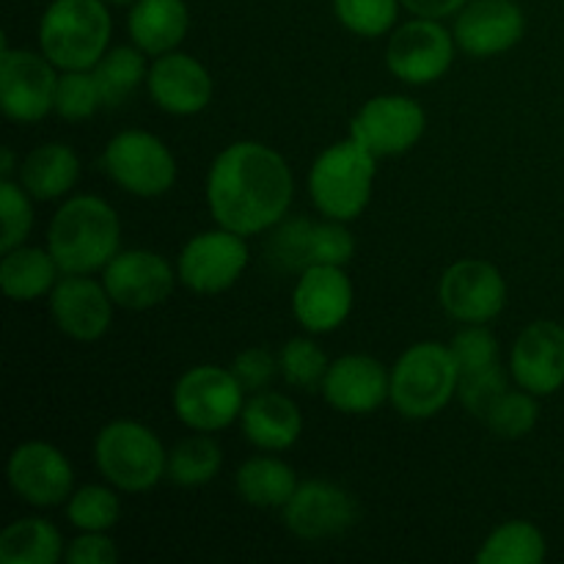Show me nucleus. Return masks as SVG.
I'll return each instance as SVG.
<instances>
[{"instance_id":"1","label":"nucleus","mask_w":564,"mask_h":564,"mask_svg":"<svg viewBox=\"0 0 564 564\" xmlns=\"http://www.w3.org/2000/svg\"><path fill=\"white\" fill-rule=\"evenodd\" d=\"M295 182L286 160L259 141H237L213 160L207 204L215 224L253 237L286 218Z\"/></svg>"},{"instance_id":"2","label":"nucleus","mask_w":564,"mask_h":564,"mask_svg":"<svg viewBox=\"0 0 564 564\" xmlns=\"http://www.w3.org/2000/svg\"><path fill=\"white\" fill-rule=\"evenodd\" d=\"M121 224L116 209L97 196H75L61 204L47 235L61 273L91 275L119 253Z\"/></svg>"},{"instance_id":"3","label":"nucleus","mask_w":564,"mask_h":564,"mask_svg":"<svg viewBox=\"0 0 564 564\" xmlns=\"http://www.w3.org/2000/svg\"><path fill=\"white\" fill-rule=\"evenodd\" d=\"M105 0H53L39 22V47L58 69H94L110 44Z\"/></svg>"},{"instance_id":"4","label":"nucleus","mask_w":564,"mask_h":564,"mask_svg":"<svg viewBox=\"0 0 564 564\" xmlns=\"http://www.w3.org/2000/svg\"><path fill=\"white\" fill-rule=\"evenodd\" d=\"M375 160L352 135L325 149L308 174L314 207L330 220H356L372 198Z\"/></svg>"},{"instance_id":"5","label":"nucleus","mask_w":564,"mask_h":564,"mask_svg":"<svg viewBox=\"0 0 564 564\" xmlns=\"http://www.w3.org/2000/svg\"><path fill=\"white\" fill-rule=\"evenodd\" d=\"M460 372L452 347L438 341H419L408 347L391 372V402L405 419L422 422L449 405L457 394Z\"/></svg>"},{"instance_id":"6","label":"nucleus","mask_w":564,"mask_h":564,"mask_svg":"<svg viewBox=\"0 0 564 564\" xmlns=\"http://www.w3.org/2000/svg\"><path fill=\"white\" fill-rule=\"evenodd\" d=\"M94 457L99 474L124 494L152 490L165 477L169 466V452L163 449L158 435L147 424L130 419H119L99 430Z\"/></svg>"},{"instance_id":"7","label":"nucleus","mask_w":564,"mask_h":564,"mask_svg":"<svg viewBox=\"0 0 564 564\" xmlns=\"http://www.w3.org/2000/svg\"><path fill=\"white\" fill-rule=\"evenodd\" d=\"M99 165L121 191L138 198L165 196L176 182V160L171 149L143 130H124L110 138Z\"/></svg>"},{"instance_id":"8","label":"nucleus","mask_w":564,"mask_h":564,"mask_svg":"<svg viewBox=\"0 0 564 564\" xmlns=\"http://www.w3.org/2000/svg\"><path fill=\"white\" fill-rule=\"evenodd\" d=\"M242 394L246 389L235 378L231 369L202 364L193 367L176 380L174 386V413L185 427L196 433H218L240 419Z\"/></svg>"},{"instance_id":"9","label":"nucleus","mask_w":564,"mask_h":564,"mask_svg":"<svg viewBox=\"0 0 564 564\" xmlns=\"http://www.w3.org/2000/svg\"><path fill=\"white\" fill-rule=\"evenodd\" d=\"M58 66L47 55L31 50H11L3 39L0 50V108L9 119L33 124L55 110Z\"/></svg>"},{"instance_id":"10","label":"nucleus","mask_w":564,"mask_h":564,"mask_svg":"<svg viewBox=\"0 0 564 564\" xmlns=\"http://www.w3.org/2000/svg\"><path fill=\"white\" fill-rule=\"evenodd\" d=\"M455 33L446 31L441 20L416 17L397 28L386 47V66L391 75L411 86H430L449 72L455 58Z\"/></svg>"},{"instance_id":"11","label":"nucleus","mask_w":564,"mask_h":564,"mask_svg":"<svg viewBox=\"0 0 564 564\" xmlns=\"http://www.w3.org/2000/svg\"><path fill=\"white\" fill-rule=\"evenodd\" d=\"M427 116L424 108L402 94H380L364 102L350 121V135L375 158L405 154L422 141Z\"/></svg>"},{"instance_id":"12","label":"nucleus","mask_w":564,"mask_h":564,"mask_svg":"<svg viewBox=\"0 0 564 564\" xmlns=\"http://www.w3.org/2000/svg\"><path fill=\"white\" fill-rule=\"evenodd\" d=\"M248 268L246 237L229 229L202 231L185 242L176 262L180 281L196 295H218L237 284Z\"/></svg>"},{"instance_id":"13","label":"nucleus","mask_w":564,"mask_h":564,"mask_svg":"<svg viewBox=\"0 0 564 564\" xmlns=\"http://www.w3.org/2000/svg\"><path fill=\"white\" fill-rule=\"evenodd\" d=\"M438 301L457 323L485 325L505 312V275L485 259H460L441 279Z\"/></svg>"},{"instance_id":"14","label":"nucleus","mask_w":564,"mask_h":564,"mask_svg":"<svg viewBox=\"0 0 564 564\" xmlns=\"http://www.w3.org/2000/svg\"><path fill=\"white\" fill-rule=\"evenodd\" d=\"M281 512H284L286 529L306 543L339 538L358 521L356 499L345 488L325 479H308L297 485Z\"/></svg>"},{"instance_id":"15","label":"nucleus","mask_w":564,"mask_h":564,"mask_svg":"<svg viewBox=\"0 0 564 564\" xmlns=\"http://www.w3.org/2000/svg\"><path fill=\"white\" fill-rule=\"evenodd\" d=\"M9 488L25 505L58 507L72 496L75 471L64 452L44 441H25L9 457Z\"/></svg>"},{"instance_id":"16","label":"nucleus","mask_w":564,"mask_h":564,"mask_svg":"<svg viewBox=\"0 0 564 564\" xmlns=\"http://www.w3.org/2000/svg\"><path fill=\"white\" fill-rule=\"evenodd\" d=\"M102 284L116 306L130 312H147L169 301L176 275L169 259L147 248L119 251L102 270Z\"/></svg>"},{"instance_id":"17","label":"nucleus","mask_w":564,"mask_h":564,"mask_svg":"<svg viewBox=\"0 0 564 564\" xmlns=\"http://www.w3.org/2000/svg\"><path fill=\"white\" fill-rule=\"evenodd\" d=\"M455 42L474 58H490L516 47L527 33V17L516 0H468L455 17Z\"/></svg>"},{"instance_id":"18","label":"nucleus","mask_w":564,"mask_h":564,"mask_svg":"<svg viewBox=\"0 0 564 564\" xmlns=\"http://www.w3.org/2000/svg\"><path fill=\"white\" fill-rule=\"evenodd\" d=\"M113 297L88 275L64 273L50 292V312L64 336L75 341H97L113 323Z\"/></svg>"},{"instance_id":"19","label":"nucleus","mask_w":564,"mask_h":564,"mask_svg":"<svg viewBox=\"0 0 564 564\" xmlns=\"http://www.w3.org/2000/svg\"><path fill=\"white\" fill-rule=\"evenodd\" d=\"M292 312L308 334H330L352 312V284L345 268L312 264L297 275L292 292Z\"/></svg>"},{"instance_id":"20","label":"nucleus","mask_w":564,"mask_h":564,"mask_svg":"<svg viewBox=\"0 0 564 564\" xmlns=\"http://www.w3.org/2000/svg\"><path fill=\"white\" fill-rule=\"evenodd\" d=\"M510 372L521 389L549 397L564 386V328L551 319L527 325L510 352Z\"/></svg>"},{"instance_id":"21","label":"nucleus","mask_w":564,"mask_h":564,"mask_svg":"<svg viewBox=\"0 0 564 564\" xmlns=\"http://www.w3.org/2000/svg\"><path fill=\"white\" fill-rule=\"evenodd\" d=\"M323 397L330 408L347 416H367L391 400V375L383 364L364 352H350L330 364L323 383Z\"/></svg>"},{"instance_id":"22","label":"nucleus","mask_w":564,"mask_h":564,"mask_svg":"<svg viewBox=\"0 0 564 564\" xmlns=\"http://www.w3.org/2000/svg\"><path fill=\"white\" fill-rule=\"evenodd\" d=\"M149 97L171 116H196L213 99V77L187 53H165L154 58L147 75Z\"/></svg>"},{"instance_id":"23","label":"nucleus","mask_w":564,"mask_h":564,"mask_svg":"<svg viewBox=\"0 0 564 564\" xmlns=\"http://www.w3.org/2000/svg\"><path fill=\"white\" fill-rule=\"evenodd\" d=\"M242 433L257 449L284 452L297 444L303 430V416L290 397L279 391H257L240 413Z\"/></svg>"},{"instance_id":"24","label":"nucleus","mask_w":564,"mask_h":564,"mask_svg":"<svg viewBox=\"0 0 564 564\" xmlns=\"http://www.w3.org/2000/svg\"><path fill=\"white\" fill-rule=\"evenodd\" d=\"M191 11L185 0H135L127 14L132 44L147 55L174 53L187 36Z\"/></svg>"},{"instance_id":"25","label":"nucleus","mask_w":564,"mask_h":564,"mask_svg":"<svg viewBox=\"0 0 564 564\" xmlns=\"http://www.w3.org/2000/svg\"><path fill=\"white\" fill-rule=\"evenodd\" d=\"M80 176V160L66 143H42L25 154L20 165V185L39 202L66 196Z\"/></svg>"},{"instance_id":"26","label":"nucleus","mask_w":564,"mask_h":564,"mask_svg":"<svg viewBox=\"0 0 564 564\" xmlns=\"http://www.w3.org/2000/svg\"><path fill=\"white\" fill-rule=\"evenodd\" d=\"M297 485L301 482H297L292 466L268 455L251 457L235 474V488L240 499L259 510H284Z\"/></svg>"},{"instance_id":"27","label":"nucleus","mask_w":564,"mask_h":564,"mask_svg":"<svg viewBox=\"0 0 564 564\" xmlns=\"http://www.w3.org/2000/svg\"><path fill=\"white\" fill-rule=\"evenodd\" d=\"M58 262L42 248L17 246L3 253L0 262V286L11 301H36L44 292H53L58 284Z\"/></svg>"},{"instance_id":"28","label":"nucleus","mask_w":564,"mask_h":564,"mask_svg":"<svg viewBox=\"0 0 564 564\" xmlns=\"http://www.w3.org/2000/svg\"><path fill=\"white\" fill-rule=\"evenodd\" d=\"M64 556V538L44 518H22L0 534L3 564H55Z\"/></svg>"},{"instance_id":"29","label":"nucleus","mask_w":564,"mask_h":564,"mask_svg":"<svg viewBox=\"0 0 564 564\" xmlns=\"http://www.w3.org/2000/svg\"><path fill=\"white\" fill-rule=\"evenodd\" d=\"M220 466H224V449L218 441L209 438L207 433H196L169 452L165 477L180 488H202L218 477Z\"/></svg>"},{"instance_id":"30","label":"nucleus","mask_w":564,"mask_h":564,"mask_svg":"<svg viewBox=\"0 0 564 564\" xmlns=\"http://www.w3.org/2000/svg\"><path fill=\"white\" fill-rule=\"evenodd\" d=\"M543 560L545 538L529 521L501 523L477 551L479 564H540Z\"/></svg>"},{"instance_id":"31","label":"nucleus","mask_w":564,"mask_h":564,"mask_svg":"<svg viewBox=\"0 0 564 564\" xmlns=\"http://www.w3.org/2000/svg\"><path fill=\"white\" fill-rule=\"evenodd\" d=\"M143 50L138 47H113L99 58L94 66L99 94H102L105 108H119L121 102L130 99V94L138 91L141 83H147V61Z\"/></svg>"},{"instance_id":"32","label":"nucleus","mask_w":564,"mask_h":564,"mask_svg":"<svg viewBox=\"0 0 564 564\" xmlns=\"http://www.w3.org/2000/svg\"><path fill=\"white\" fill-rule=\"evenodd\" d=\"M273 235L268 242V259L279 273H297L314 264L312 257V235L314 220L290 218L273 226Z\"/></svg>"},{"instance_id":"33","label":"nucleus","mask_w":564,"mask_h":564,"mask_svg":"<svg viewBox=\"0 0 564 564\" xmlns=\"http://www.w3.org/2000/svg\"><path fill=\"white\" fill-rule=\"evenodd\" d=\"M279 367L286 383L297 391H323L325 375H328L330 361L317 341L297 336L290 339L279 352Z\"/></svg>"},{"instance_id":"34","label":"nucleus","mask_w":564,"mask_h":564,"mask_svg":"<svg viewBox=\"0 0 564 564\" xmlns=\"http://www.w3.org/2000/svg\"><path fill=\"white\" fill-rule=\"evenodd\" d=\"M540 416V408L534 394H529L527 389L518 386V391L507 389L499 400L494 402L488 413H485V427L496 435V438H505V441H516L523 438L534 430Z\"/></svg>"},{"instance_id":"35","label":"nucleus","mask_w":564,"mask_h":564,"mask_svg":"<svg viewBox=\"0 0 564 564\" xmlns=\"http://www.w3.org/2000/svg\"><path fill=\"white\" fill-rule=\"evenodd\" d=\"M119 496L102 485H86L66 501V518L80 532H108L119 523Z\"/></svg>"},{"instance_id":"36","label":"nucleus","mask_w":564,"mask_h":564,"mask_svg":"<svg viewBox=\"0 0 564 564\" xmlns=\"http://www.w3.org/2000/svg\"><path fill=\"white\" fill-rule=\"evenodd\" d=\"M102 105L97 77L88 69L64 72L58 77V91H55V113L66 121H86L97 113Z\"/></svg>"},{"instance_id":"37","label":"nucleus","mask_w":564,"mask_h":564,"mask_svg":"<svg viewBox=\"0 0 564 564\" xmlns=\"http://www.w3.org/2000/svg\"><path fill=\"white\" fill-rule=\"evenodd\" d=\"M400 0H334V11L341 25L364 39L383 36L394 28Z\"/></svg>"},{"instance_id":"38","label":"nucleus","mask_w":564,"mask_h":564,"mask_svg":"<svg viewBox=\"0 0 564 564\" xmlns=\"http://www.w3.org/2000/svg\"><path fill=\"white\" fill-rule=\"evenodd\" d=\"M449 347L460 378H471V375H482L488 369L501 367L499 339L485 325H466L460 334H455Z\"/></svg>"},{"instance_id":"39","label":"nucleus","mask_w":564,"mask_h":564,"mask_svg":"<svg viewBox=\"0 0 564 564\" xmlns=\"http://www.w3.org/2000/svg\"><path fill=\"white\" fill-rule=\"evenodd\" d=\"M31 193L14 180L0 182V218H3V237H0V248L11 251V248L22 246L25 237L33 229V207Z\"/></svg>"},{"instance_id":"40","label":"nucleus","mask_w":564,"mask_h":564,"mask_svg":"<svg viewBox=\"0 0 564 564\" xmlns=\"http://www.w3.org/2000/svg\"><path fill=\"white\" fill-rule=\"evenodd\" d=\"M356 253V240L350 231L345 229L341 220H325V224H314L312 235V257L314 264H334V268H345Z\"/></svg>"},{"instance_id":"41","label":"nucleus","mask_w":564,"mask_h":564,"mask_svg":"<svg viewBox=\"0 0 564 564\" xmlns=\"http://www.w3.org/2000/svg\"><path fill=\"white\" fill-rule=\"evenodd\" d=\"M231 372H235V378L240 380V386L248 394H257V391L270 389L275 375L281 372L279 356H273V352L264 350V347H248V350L237 352L235 356Z\"/></svg>"},{"instance_id":"42","label":"nucleus","mask_w":564,"mask_h":564,"mask_svg":"<svg viewBox=\"0 0 564 564\" xmlns=\"http://www.w3.org/2000/svg\"><path fill=\"white\" fill-rule=\"evenodd\" d=\"M66 560L72 564H116L119 549L105 532H83L69 543Z\"/></svg>"},{"instance_id":"43","label":"nucleus","mask_w":564,"mask_h":564,"mask_svg":"<svg viewBox=\"0 0 564 564\" xmlns=\"http://www.w3.org/2000/svg\"><path fill=\"white\" fill-rule=\"evenodd\" d=\"M411 14L430 17V20H444V17L457 14L468 0H400Z\"/></svg>"},{"instance_id":"44","label":"nucleus","mask_w":564,"mask_h":564,"mask_svg":"<svg viewBox=\"0 0 564 564\" xmlns=\"http://www.w3.org/2000/svg\"><path fill=\"white\" fill-rule=\"evenodd\" d=\"M0 174H3V180H11V174H14V152L9 147L3 149V169H0Z\"/></svg>"},{"instance_id":"45","label":"nucleus","mask_w":564,"mask_h":564,"mask_svg":"<svg viewBox=\"0 0 564 564\" xmlns=\"http://www.w3.org/2000/svg\"><path fill=\"white\" fill-rule=\"evenodd\" d=\"M105 3H108V6H132L135 0H105Z\"/></svg>"}]
</instances>
